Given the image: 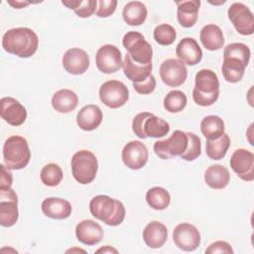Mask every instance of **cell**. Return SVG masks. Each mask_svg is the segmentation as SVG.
Returning a JSON list of instances; mask_svg holds the SVG:
<instances>
[{
    "label": "cell",
    "instance_id": "cell-29",
    "mask_svg": "<svg viewBox=\"0 0 254 254\" xmlns=\"http://www.w3.org/2000/svg\"><path fill=\"white\" fill-rule=\"evenodd\" d=\"M122 16L128 25L140 26L147 18V8L140 1H130L124 6Z\"/></svg>",
    "mask_w": 254,
    "mask_h": 254
},
{
    "label": "cell",
    "instance_id": "cell-39",
    "mask_svg": "<svg viewBox=\"0 0 254 254\" xmlns=\"http://www.w3.org/2000/svg\"><path fill=\"white\" fill-rule=\"evenodd\" d=\"M189 137V143L186 151L181 155V158L186 161H193L199 157L201 153L200 139L197 135L191 132H187Z\"/></svg>",
    "mask_w": 254,
    "mask_h": 254
},
{
    "label": "cell",
    "instance_id": "cell-19",
    "mask_svg": "<svg viewBox=\"0 0 254 254\" xmlns=\"http://www.w3.org/2000/svg\"><path fill=\"white\" fill-rule=\"evenodd\" d=\"M75 235L80 243L91 246L102 240L103 229L94 220L84 219L77 223L75 227Z\"/></svg>",
    "mask_w": 254,
    "mask_h": 254
},
{
    "label": "cell",
    "instance_id": "cell-32",
    "mask_svg": "<svg viewBox=\"0 0 254 254\" xmlns=\"http://www.w3.org/2000/svg\"><path fill=\"white\" fill-rule=\"evenodd\" d=\"M230 146V138L223 133L219 138L214 140H206L205 153L211 160H221L227 153Z\"/></svg>",
    "mask_w": 254,
    "mask_h": 254
},
{
    "label": "cell",
    "instance_id": "cell-44",
    "mask_svg": "<svg viewBox=\"0 0 254 254\" xmlns=\"http://www.w3.org/2000/svg\"><path fill=\"white\" fill-rule=\"evenodd\" d=\"M8 4L11 5V6H13V7L16 8V9H21V8H23V7L27 6V5H29L30 2H25V1H14V2H13V1H9Z\"/></svg>",
    "mask_w": 254,
    "mask_h": 254
},
{
    "label": "cell",
    "instance_id": "cell-26",
    "mask_svg": "<svg viewBox=\"0 0 254 254\" xmlns=\"http://www.w3.org/2000/svg\"><path fill=\"white\" fill-rule=\"evenodd\" d=\"M199 39L202 46L208 51L220 50L224 44L222 31L214 24H208L202 27L199 34Z\"/></svg>",
    "mask_w": 254,
    "mask_h": 254
},
{
    "label": "cell",
    "instance_id": "cell-10",
    "mask_svg": "<svg viewBox=\"0 0 254 254\" xmlns=\"http://www.w3.org/2000/svg\"><path fill=\"white\" fill-rule=\"evenodd\" d=\"M227 14L230 22L239 34L249 36L254 33V17L246 5L234 2L228 8Z\"/></svg>",
    "mask_w": 254,
    "mask_h": 254
},
{
    "label": "cell",
    "instance_id": "cell-35",
    "mask_svg": "<svg viewBox=\"0 0 254 254\" xmlns=\"http://www.w3.org/2000/svg\"><path fill=\"white\" fill-rule=\"evenodd\" d=\"M64 174L61 167L55 163H51L43 167L40 178L42 183L48 187H56L63 180Z\"/></svg>",
    "mask_w": 254,
    "mask_h": 254
},
{
    "label": "cell",
    "instance_id": "cell-45",
    "mask_svg": "<svg viewBox=\"0 0 254 254\" xmlns=\"http://www.w3.org/2000/svg\"><path fill=\"white\" fill-rule=\"evenodd\" d=\"M96 253H118V251H117L115 248L106 245V246H104V247L98 249V250L96 251Z\"/></svg>",
    "mask_w": 254,
    "mask_h": 254
},
{
    "label": "cell",
    "instance_id": "cell-9",
    "mask_svg": "<svg viewBox=\"0 0 254 254\" xmlns=\"http://www.w3.org/2000/svg\"><path fill=\"white\" fill-rule=\"evenodd\" d=\"M99 98L107 107L116 109L128 101L129 90L122 81L107 80L99 88Z\"/></svg>",
    "mask_w": 254,
    "mask_h": 254
},
{
    "label": "cell",
    "instance_id": "cell-17",
    "mask_svg": "<svg viewBox=\"0 0 254 254\" xmlns=\"http://www.w3.org/2000/svg\"><path fill=\"white\" fill-rule=\"evenodd\" d=\"M0 115L8 124L20 126L26 121L27 110L18 100L7 96L0 99Z\"/></svg>",
    "mask_w": 254,
    "mask_h": 254
},
{
    "label": "cell",
    "instance_id": "cell-36",
    "mask_svg": "<svg viewBox=\"0 0 254 254\" xmlns=\"http://www.w3.org/2000/svg\"><path fill=\"white\" fill-rule=\"evenodd\" d=\"M187 95L181 90H172L164 98V107L171 113L182 111L187 105Z\"/></svg>",
    "mask_w": 254,
    "mask_h": 254
},
{
    "label": "cell",
    "instance_id": "cell-20",
    "mask_svg": "<svg viewBox=\"0 0 254 254\" xmlns=\"http://www.w3.org/2000/svg\"><path fill=\"white\" fill-rule=\"evenodd\" d=\"M176 55L183 64L194 65L202 59V51L193 38H183L176 48Z\"/></svg>",
    "mask_w": 254,
    "mask_h": 254
},
{
    "label": "cell",
    "instance_id": "cell-42",
    "mask_svg": "<svg viewBox=\"0 0 254 254\" xmlns=\"http://www.w3.org/2000/svg\"><path fill=\"white\" fill-rule=\"evenodd\" d=\"M205 253L207 254H213V253H227L232 254L233 249L229 243L226 241H215L211 243L205 250Z\"/></svg>",
    "mask_w": 254,
    "mask_h": 254
},
{
    "label": "cell",
    "instance_id": "cell-34",
    "mask_svg": "<svg viewBox=\"0 0 254 254\" xmlns=\"http://www.w3.org/2000/svg\"><path fill=\"white\" fill-rule=\"evenodd\" d=\"M62 3L69 9H72L74 13L80 18L90 17L96 9L97 1L96 0H67L62 1Z\"/></svg>",
    "mask_w": 254,
    "mask_h": 254
},
{
    "label": "cell",
    "instance_id": "cell-16",
    "mask_svg": "<svg viewBox=\"0 0 254 254\" xmlns=\"http://www.w3.org/2000/svg\"><path fill=\"white\" fill-rule=\"evenodd\" d=\"M175 244L184 251H193L200 244V234L196 227L190 223L178 224L173 232Z\"/></svg>",
    "mask_w": 254,
    "mask_h": 254
},
{
    "label": "cell",
    "instance_id": "cell-27",
    "mask_svg": "<svg viewBox=\"0 0 254 254\" xmlns=\"http://www.w3.org/2000/svg\"><path fill=\"white\" fill-rule=\"evenodd\" d=\"M123 71L125 76L133 83L142 82L146 80L152 73V64H135L128 54H126L123 62Z\"/></svg>",
    "mask_w": 254,
    "mask_h": 254
},
{
    "label": "cell",
    "instance_id": "cell-41",
    "mask_svg": "<svg viewBox=\"0 0 254 254\" xmlns=\"http://www.w3.org/2000/svg\"><path fill=\"white\" fill-rule=\"evenodd\" d=\"M133 87L140 94H150L156 88V78L153 74H151L146 80L142 82H134Z\"/></svg>",
    "mask_w": 254,
    "mask_h": 254
},
{
    "label": "cell",
    "instance_id": "cell-2",
    "mask_svg": "<svg viewBox=\"0 0 254 254\" xmlns=\"http://www.w3.org/2000/svg\"><path fill=\"white\" fill-rule=\"evenodd\" d=\"M89 210L96 219L110 226L119 225L126 214L125 206L120 200L105 194L92 197L89 202Z\"/></svg>",
    "mask_w": 254,
    "mask_h": 254
},
{
    "label": "cell",
    "instance_id": "cell-24",
    "mask_svg": "<svg viewBox=\"0 0 254 254\" xmlns=\"http://www.w3.org/2000/svg\"><path fill=\"white\" fill-rule=\"evenodd\" d=\"M178 11L177 17L180 25L184 28L192 27L198 17V10L200 6L199 0H188L176 2Z\"/></svg>",
    "mask_w": 254,
    "mask_h": 254
},
{
    "label": "cell",
    "instance_id": "cell-18",
    "mask_svg": "<svg viewBox=\"0 0 254 254\" xmlns=\"http://www.w3.org/2000/svg\"><path fill=\"white\" fill-rule=\"evenodd\" d=\"M89 64V56L79 48L68 49L63 56V66L70 74H82L87 70Z\"/></svg>",
    "mask_w": 254,
    "mask_h": 254
},
{
    "label": "cell",
    "instance_id": "cell-28",
    "mask_svg": "<svg viewBox=\"0 0 254 254\" xmlns=\"http://www.w3.org/2000/svg\"><path fill=\"white\" fill-rule=\"evenodd\" d=\"M204 181L209 188L222 190L227 187L230 181V175L224 166L212 165L206 169L204 173Z\"/></svg>",
    "mask_w": 254,
    "mask_h": 254
},
{
    "label": "cell",
    "instance_id": "cell-43",
    "mask_svg": "<svg viewBox=\"0 0 254 254\" xmlns=\"http://www.w3.org/2000/svg\"><path fill=\"white\" fill-rule=\"evenodd\" d=\"M1 168V175H0V189H9L12 186L13 177L9 169L4 166L0 165Z\"/></svg>",
    "mask_w": 254,
    "mask_h": 254
},
{
    "label": "cell",
    "instance_id": "cell-7",
    "mask_svg": "<svg viewBox=\"0 0 254 254\" xmlns=\"http://www.w3.org/2000/svg\"><path fill=\"white\" fill-rule=\"evenodd\" d=\"M124 48L127 50L131 60L138 64H152V46L145 40L144 36L136 31L127 32L122 40Z\"/></svg>",
    "mask_w": 254,
    "mask_h": 254
},
{
    "label": "cell",
    "instance_id": "cell-25",
    "mask_svg": "<svg viewBox=\"0 0 254 254\" xmlns=\"http://www.w3.org/2000/svg\"><path fill=\"white\" fill-rule=\"evenodd\" d=\"M77 104L78 97L70 89H60L52 97V106L60 113H69L76 108Z\"/></svg>",
    "mask_w": 254,
    "mask_h": 254
},
{
    "label": "cell",
    "instance_id": "cell-21",
    "mask_svg": "<svg viewBox=\"0 0 254 254\" xmlns=\"http://www.w3.org/2000/svg\"><path fill=\"white\" fill-rule=\"evenodd\" d=\"M43 213L53 219H65L71 214L70 203L61 197L45 198L41 205Z\"/></svg>",
    "mask_w": 254,
    "mask_h": 254
},
{
    "label": "cell",
    "instance_id": "cell-23",
    "mask_svg": "<svg viewBox=\"0 0 254 254\" xmlns=\"http://www.w3.org/2000/svg\"><path fill=\"white\" fill-rule=\"evenodd\" d=\"M168 238V229L160 221L149 222L143 230V239L147 246L153 249L162 247Z\"/></svg>",
    "mask_w": 254,
    "mask_h": 254
},
{
    "label": "cell",
    "instance_id": "cell-15",
    "mask_svg": "<svg viewBox=\"0 0 254 254\" xmlns=\"http://www.w3.org/2000/svg\"><path fill=\"white\" fill-rule=\"evenodd\" d=\"M149 153L147 147L141 141L128 142L121 153V158L126 167L131 170L142 169L148 161Z\"/></svg>",
    "mask_w": 254,
    "mask_h": 254
},
{
    "label": "cell",
    "instance_id": "cell-30",
    "mask_svg": "<svg viewBox=\"0 0 254 254\" xmlns=\"http://www.w3.org/2000/svg\"><path fill=\"white\" fill-rule=\"evenodd\" d=\"M246 65L236 58H223L221 71L226 81L236 83L240 81L244 75Z\"/></svg>",
    "mask_w": 254,
    "mask_h": 254
},
{
    "label": "cell",
    "instance_id": "cell-12",
    "mask_svg": "<svg viewBox=\"0 0 254 254\" xmlns=\"http://www.w3.org/2000/svg\"><path fill=\"white\" fill-rule=\"evenodd\" d=\"M19 217L18 197L14 190L0 189V224L4 227L14 225Z\"/></svg>",
    "mask_w": 254,
    "mask_h": 254
},
{
    "label": "cell",
    "instance_id": "cell-3",
    "mask_svg": "<svg viewBox=\"0 0 254 254\" xmlns=\"http://www.w3.org/2000/svg\"><path fill=\"white\" fill-rule=\"evenodd\" d=\"M192 90L193 101L200 106H210L219 96V80L214 71L207 68L200 69L194 77Z\"/></svg>",
    "mask_w": 254,
    "mask_h": 254
},
{
    "label": "cell",
    "instance_id": "cell-22",
    "mask_svg": "<svg viewBox=\"0 0 254 254\" xmlns=\"http://www.w3.org/2000/svg\"><path fill=\"white\" fill-rule=\"evenodd\" d=\"M102 111L94 104L83 106L76 115V123L78 127L84 131H92L96 129L102 121Z\"/></svg>",
    "mask_w": 254,
    "mask_h": 254
},
{
    "label": "cell",
    "instance_id": "cell-31",
    "mask_svg": "<svg viewBox=\"0 0 254 254\" xmlns=\"http://www.w3.org/2000/svg\"><path fill=\"white\" fill-rule=\"evenodd\" d=\"M200 131L207 140L217 139L224 133V122L217 115L205 116L200 122Z\"/></svg>",
    "mask_w": 254,
    "mask_h": 254
},
{
    "label": "cell",
    "instance_id": "cell-8",
    "mask_svg": "<svg viewBox=\"0 0 254 254\" xmlns=\"http://www.w3.org/2000/svg\"><path fill=\"white\" fill-rule=\"evenodd\" d=\"M189 137L187 132L175 130L173 134L165 140H159L154 144L155 154L164 160L181 156L187 149Z\"/></svg>",
    "mask_w": 254,
    "mask_h": 254
},
{
    "label": "cell",
    "instance_id": "cell-6",
    "mask_svg": "<svg viewBox=\"0 0 254 254\" xmlns=\"http://www.w3.org/2000/svg\"><path fill=\"white\" fill-rule=\"evenodd\" d=\"M71 173L74 180L81 184H90L96 177L98 163L95 155L88 150H80L71 157Z\"/></svg>",
    "mask_w": 254,
    "mask_h": 254
},
{
    "label": "cell",
    "instance_id": "cell-13",
    "mask_svg": "<svg viewBox=\"0 0 254 254\" xmlns=\"http://www.w3.org/2000/svg\"><path fill=\"white\" fill-rule=\"evenodd\" d=\"M159 71L163 82L170 87L182 85L188 77V70L185 64L176 59L164 61L160 65Z\"/></svg>",
    "mask_w": 254,
    "mask_h": 254
},
{
    "label": "cell",
    "instance_id": "cell-38",
    "mask_svg": "<svg viewBox=\"0 0 254 254\" xmlns=\"http://www.w3.org/2000/svg\"><path fill=\"white\" fill-rule=\"evenodd\" d=\"M153 36L159 45L170 46L175 42L177 33L173 26L169 24H160L155 28Z\"/></svg>",
    "mask_w": 254,
    "mask_h": 254
},
{
    "label": "cell",
    "instance_id": "cell-5",
    "mask_svg": "<svg viewBox=\"0 0 254 254\" xmlns=\"http://www.w3.org/2000/svg\"><path fill=\"white\" fill-rule=\"evenodd\" d=\"M132 130L135 135L141 139L147 137L161 138L169 133L170 125L167 121L153 113L141 112L134 117Z\"/></svg>",
    "mask_w": 254,
    "mask_h": 254
},
{
    "label": "cell",
    "instance_id": "cell-4",
    "mask_svg": "<svg viewBox=\"0 0 254 254\" xmlns=\"http://www.w3.org/2000/svg\"><path fill=\"white\" fill-rule=\"evenodd\" d=\"M3 159L9 170L24 169L31 159V151L27 140L18 135L10 136L3 146Z\"/></svg>",
    "mask_w": 254,
    "mask_h": 254
},
{
    "label": "cell",
    "instance_id": "cell-37",
    "mask_svg": "<svg viewBox=\"0 0 254 254\" xmlns=\"http://www.w3.org/2000/svg\"><path fill=\"white\" fill-rule=\"evenodd\" d=\"M250 49L243 43H231L224 48L223 58H236L240 60L246 66L250 60Z\"/></svg>",
    "mask_w": 254,
    "mask_h": 254
},
{
    "label": "cell",
    "instance_id": "cell-33",
    "mask_svg": "<svg viewBox=\"0 0 254 254\" xmlns=\"http://www.w3.org/2000/svg\"><path fill=\"white\" fill-rule=\"evenodd\" d=\"M147 203L156 210L166 209L171 202V195L167 190L161 187H154L146 193Z\"/></svg>",
    "mask_w": 254,
    "mask_h": 254
},
{
    "label": "cell",
    "instance_id": "cell-40",
    "mask_svg": "<svg viewBox=\"0 0 254 254\" xmlns=\"http://www.w3.org/2000/svg\"><path fill=\"white\" fill-rule=\"evenodd\" d=\"M97 9L95 11L96 16L100 18H105L110 15H112L117 6V1L116 0H99L97 1Z\"/></svg>",
    "mask_w": 254,
    "mask_h": 254
},
{
    "label": "cell",
    "instance_id": "cell-11",
    "mask_svg": "<svg viewBox=\"0 0 254 254\" xmlns=\"http://www.w3.org/2000/svg\"><path fill=\"white\" fill-rule=\"evenodd\" d=\"M95 63L98 69L103 73H112L123 66L121 52L114 45L101 46L95 56Z\"/></svg>",
    "mask_w": 254,
    "mask_h": 254
},
{
    "label": "cell",
    "instance_id": "cell-14",
    "mask_svg": "<svg viewBox=\"0 0 254 254\" xmlns=\"http://www.w3.org/2000/svg\"><path fill=\"white\" fill-rule=\"evenodd\" d=\"M230 167L237 176L245 181L254 180V155L247 149H237L230 158Z\"/></svg>",
    "mask_w": 254,
    "mask_h": 254
},
{
    "label": "cell",
    "instance_id": "cell-1",
    "mask_svg": "<svg viewBox=\"0 0 254 254\" xmlns=\"http://www.w3.org/2000/svg\"><path fill=\"white\" fill-rule=\"evenodd\" d=\"M39 38L30 28L20 27L8 30L2 37L3 49L19 58H30L38 50Z\"/></svg>",
    "mask_w": 254,
    "mask_h": 254
}]
</instances>
